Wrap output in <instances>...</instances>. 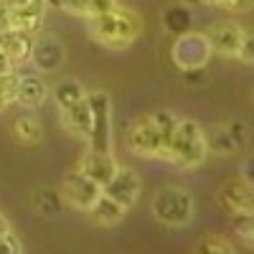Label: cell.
Segmentation results:
<instances>
[{"label":"cell","instance_id":"obj_36","mask_svg":"<svg viewBox=\"0 0 254 254\" xmlns=\"http://www.w3.org/2000/svg\"><path fill=\"white\" fill-rule=\"evenodd\" d=\"M5 231H10V224L5 221V216H3V214H0V237H3Z\"/></svg>","mask_w":254,"mask_h":254},{"label":"cell","instance_id":"obj_18","mask_svg":"<svg viewBox=\"0 0 254 254\" xmlns=\"http://www.w3.org/2000/svg\"><path fill=\"white\" fill-rule=\"evenodd\" d=\"M13 135L23 145H36V142H41V137H44V130H41V122L33 115H20L13 122Z\"/></svg>","mask_w":254,"mask_h":254},{"label":"cell","instance_id":"obj_32","mask_svg":"<svg viewBox=\"0 0 254 254\" xmlns=\"http://www.w3.org/2000/svg\"><path fill=\"white\" fill-rule=\"evenodd\" d=\"M219 5L226 8V10H231V13H244V10L254 8V0H221Z\"/></svg>","mask_w":254,"mask_h":254},{"label":"cell","instance_id":"obj_23","mask_svg":"<svg viewBox=\"0 0 254 254\" xmlns=\"http://www.w3.org/2000/svg\"><path fill=\"white\" fill-rule=\"evenodd\" d=\"M193 254H237V252L229 244V239L219 234H208L193 247Z\"/></svg>","mask_w":254,"mask_h":254},{"label":"cell","instance_id":"obj_3","mask_svg":"<svg viewBox=\"0 0 254 254\" xmlns=\"http://www.w3.org/2000/svg\"><path fill=\"white\" fill-rule=\"evenodd\" d=\"M193 196L190 190H186L183 186H163L158 188V193L153 198V216L171 229H181L188 226L193 219Z\"/></svg>","mask_w":254,"mask_h":254},{"label":"cell","instance_id":"obj_31","mask_svg":"<svg viewBox=\"0 0 254 254\" xmlns=\"http://www.w3.org/2000/svg\"><path fill=\"white\" fill-rule=\"evenodd\" d=\"M183 79H186V84H190V87H201V84H206V66H201V69H186Z\"/></svg>","mask_w":254,"mask_h":254},{"label":"cell","instance_id":"obj_16","mask_svg":"<svg viewBox=\"0 0 254 254\" xmlns=\"http://www.w3.org/2000/svg\"><path fill=\"white\" fill-rule=\"evenodd\" d=\"M89 214V219L94 221V224H99V226H112V224H117V221H122L125 219V214H127V208H122L115 198H110L107 193H102L97 201H94V206L87 211Z\"/></svg>","mask_w":254,"mask_h":254},{"label":"cell","instance_id":"obj_33","mask_svg":"<svg viewBox=\"0 0 254 254\" xmlns=\"http://www.w3.org/2000/svg\"><path fill=\"white\" fill-rule=\"evenodd\" d=\"M10 71H15V64H13L3 51H0V76H3V74H10Z\"/></svg>","mask_w":254,"mask_h":254},{"label":"cell","instance_id":"obj_22","mask_svg":"<svg viewBox=\"0 0 254 254\" xmlns=\"http://www.w3.org/2000/svg\"><path fill=\"white\" fill-rule=\"evenodd\" d=\"M84 97H87V89H84L76 79H64V81H59L56 87H54V99L59 104V110L71 107L74 102H79Z\"/></svg>","mask_w":254,"mask_h":254},{"label":"cell","instance_id":"obj_39","mask_svg":"<svg viewBox=\"0 0 254 254\" xmlns=\"http://www.w3.org/2000/svg\"><path fill=\"white\" fill-rule=\"evenodd\" d=\"M46 5H56V8H61V0H46Z\"/></svg>","mask_w":254,"mask_h":254},{"label":"cell","instance_id":"obj_27","mask_svg":"<svg viewBox=\"0 0 254 254\" xmlns=\"http://www.w3.org/2000/svg\"><path fill=\"white\" fill-rule=\"evenodd\" d=\"M226 130H229V135H231V140H234L237 147H244L249 142V130L244 127V122H229Z\"/></svg>","mask_w":254,"mask_h":254},{"label":"cell","instance_id":"obj_20","mask_svg":"<svg viewBox=\"0 0 254 254\" xmlns=\"http://www.w3.org/2000/svg\"><path fill=\"white\" fill-rule=\"evenodd\" d=\"M33 206H36L38 214L54 219V216L61 214V208H64V196L59 193V190H54V188H38L33 193Z\"/></svg>","mask_w":254,"mask_h":254},{"label":"cell","instance_id":"obj_11","mask_svg":"<svg viewBox=\"0 0 254 254\" xmlns=\"http://www.w3.org/2000/svg\"><path fill=\"white\" fill-rule=\"evenodd\" d=\"M206 38L211 44V51L224 59H237L239 44H242V26L239 23H216L206 31Z\"/></svg>","mask_w":254,"mask_h":254},{"label":"cell","instance_id":"obj_37","mask_svg":"<svg viewBox=\"0 0 254 254\" xmlns=\"http://www.w3.org/2000/svg\"><path fill=\"white\" fill-rule=\"evenodd\" d=\"M181 3H183V5H188V8H190V5H201V0H181Z\"/></svg>","mask_w":254,"mask_h":254},{"label":"cell","instance_id":"obj_9","mask_svg":"<svg viewBox=\"0 0 254 254\" xmlns=\"http://www.w3.org/2000/svg\"><path fill=\"white\" fill-rule=\"evenodd\" d=\"M102 193H107L110 198H115L122 208L130 211L137 198H140V178L135 171H130V168H117V173L112 176V181L102 188Z\"/></svg>","mask_w":254,"mask_h":254},{"label":"cell","instance_id":"obj_19","mask_svg":"<svg viewBox=\"0 0 254 254\" xmlns=\"http://www.w3.org/2000/svg\"><path fill=\"white\" fill-rule=\"evenodd\" d=\"M163 23L165 28L171 31L173 36H181V33H188L190 26H193V15H190V8L188 5H173L163 13Z\"/></svg>","mask_w":254,"mask_h":254},{"label":"cell","instance_id":"obj_24","mask_svg":"<svg viewBox=\"0 0 254 254\" xmlns=\"http://www.w3.org/2000/svg\"><path fill=\"white\" fill-rule=\"evenodd\" d=\"M231 224H234V231L239 234V239L254 249V211H249V214H237L231 216Z\"/></svg>","mask_w":254,"mask_h":254},{"label":"cell","instance_id":"obj_40","mask_svg":"<svg viewBox=\"0 0 254 254\" xmlns=\"http://www.w3.org/2000/svg\"><path fill=\"white\" fill-rule=\"evenodd\" d=\"M252 97H254V92H252Z\"/></svg>","mask_w":254,"mask_h":254},{"label":"cell","instance_id":"obj_4","mask_svg":"<svg viewBox=\"0 0 254 254\" xmlns=\"http://www.w3.org/2000/svg\"><path fill=\"white\" fill-rule=\"evenodd\" d=\"M87 102L92 110V132H89V150L112 153V102L110 94L94 89L87 92Z\"/></svg>","mask_w":254,"mask_h":254},{"label":"cell","instance_id":"obj_30","mask_svg":"<svg viewBox=\"0 0 254 254\" xmlns=\"http://www.w3.org/2000/svg\"><path fill=\"white\" fill-rule=\"evenodd\" d=\"M115 8H117V0H89V15H102V13H110Z\"/></svg>","mask_w":254,"mask_h":254},{"label":"cell","instance_id":"obj_6","mask_svg":"<svg viewBox=\"0 0 254 254\" xmlns=\"http://www.w3.org/2000/svg\"><path fill=\"white\" fill-rule=\"evenodd\" d=\"M211 44L206 33H198V31H188V33H181L173 44V61L181 71L186 69H201L208 64L211 59Z\"/></svg>","mask_w":254,"mask_h":254},{"label":"cell","instance_id":"obj_38","mask_svg":"<svg viewBox=\"0 0 254 254\" xmlns=\"http://www.w3.org/2000/svg\"><path fill=\"white\" fill-rule=\"evenodd\" d=\"M221 0H201V5H219Z\"/></svg>","mask_w":254,"mask_h":254},{"label":"cell","instance_id":"obj_8","mask_svg":"<svg viewBox=\"0 0 254 254\" xmlns=\"http://www.w3.org/2000/svg\"><path fill=\"white\" fill-rule=\"evenodd\" d=\"M216 201L231 216L249 214V211H254V186H249L244 178H231L219 188Z\"/></svg>","mask_w":254,"mask_h":254},{"label":"cell","instance_id":"obj_7","mask_svg":"<svg viewBox=\"0 0 254 254\" xmlns=\"http://www.w3.org/2000/svg\"><path fill=\"white\" fill-rule=\"evenodd\" d=\"M127 145L130 150L140 158H160L163 160V145H160V132L150 115H142L132 122L130 132H127Z\"/></svg>","mask_w":254,"mask_h":254},{"label":"cell","instance_id":"obj_28","mask_svg":"<svg viewBox=\"0 0 254 254\" xmlns=\"http://www.w3.org/2000/svg\"><path fill=\"white\" fill-rule=\"evenodd\" d=\"M0 254H23V247H20V242L13 231H5L0 237Z\"/></svg>","mask_w":254,"mask_h":254},{"label":"cell","instance_id":"obj_1","mask_svg":"<svg viewBox=\"0 0 254 254\" xmlns=\"http://www.w3.org/2000/svg\"><path fill=\"white\" fill-rule=\"evenodd\" d=\"M87 31L97 44L107 49H127L135 44V38L142 31V18L130 10V8H115L102 15H89L87 18Z\"/></svg>","mask_w":254,"mask_h":254},{"label":"cell","instance_id":"obj_21","mask_svg":"<svg viewBox=\"0 0 254 254\" xmlns=\"http://www.w3.org/2000/svg\"><path fill=\"white\" fill-rule=\"evenodd\" d=\"M206 137V147H208V153H216V155H229V153H237L239 147L234 145V140H231L229 130H226V125H214L208 130Z\"/></svg>","mask_w":254,"mask_h":254},{"label":"cell","instance_id":"obj_14","mask_svg":"<svg viewBox=\"0 0 254 254\" xmlns=\"http://www.w3.org/2000/svg\"><path fill=\"white\" fill-rule=\"evenodd\" d=\"M61 122L64 127L79 140H89V132H92V110H89V102L87 97L74 102L71 107H64L61 110Z\"/></svg>","mask_w":254,"mask_h":254},{"label":"cell","instance_id":"obj_13","mask_svg":"<svg viewBox=\"0 0 254 254\" xmlns=\"http://www.w3.org/2000/svg\"><path fill=\"white\" fill-rule=\"evenodd\" d=\"M120 163L115 160L112 153H97V150H87L79 163V171L87 173L94 183H99L102 188L112 181V176L117 173Z\"/></svg>","mask_w":254,"mask_h":254},{"label":"cell","instance_id":"obj_15","mask_svg":"<svg viewBox=\"0 0 254 254\" xmlns=\"http://www.w3.org/2000/svg\"><path fill=\"white\" fill-rule=\"evenodd\" d=\"M49 97L46 81L38 74H18V89H15V102H20L23 107H38Z\"/></svg>","mask_w":254,"mask_h":254},{"label":"cell","instance_id":"obj_34","mask_svg":"<svg viewBox=\"0 0 254 254\" xmlns=\"http://www.w3.org/2000/svg\"><path fill=\"white\" fill-rule=\"evenodd\" d=\"M242 178H244L249 186H254V155L244 163V176H242Z\"/></svg>","mask_w":254,"mask_h":254},{"label":"cell","instance_id":"obj_35","mask_svg":"<svg viewBox=\"0 0 254 254\" xmlns=\"http://www.w3.org/2000/svg\"><path fill=\"white\" fill-rule=\"evenodd\" d=\"M26 3V0H0V5H3V8H18V5H23Z\"/></svg>","mask_w":254,"mask_h":254},{"label":"cell","instance_id":"obj_10","mask_svg":"<svg viewBox=\"0 0 254 254\" xmlns=\"http://www.w3.org/2000/svg\"><path fill=\"white\" fill-rule=\"evenodd\" d=\"M64 59H66V49L54 33H41L33 36V49H31V61L36 64L38 71H54L59 69Z\"/></svg>","mask_w":254,"mask_h":254},{"label":"cell","instance_id":"obj_5","mask_svg":"<svg viewBox=\"0 0 254 254\" xmlns=\"http://www.w3.org/2000/svg\"><path fill=\"white\" fill-rule=\"evenodd\" d=\"M61 196H64V203H69L71 208L87 214V211L94 206V201L102 196V186L94 183L87 173H81L79 168H74V171H69L66 176H64Z\"/></svg>","mask_w":254,"mask_h":254},{"label":"cell","instance_id":"obj_26","mask_svg":"<svg viewBox=\"0 0 254 254\" xmlns=\"http://www.w3.org/2000/svg\"><path fill=\"white\" fill-rule=\"evenodd\" d=\"M237 59L244 64H254V28H242V44Z\"/></svg>","mask_w":254,"mask_h":254},{"label":"cell","instance_id":"obj_2","mask_svg":"<svg viewBox=\"0 0 254 254\" xmlns=\"http://www.w3.org/2000/svg\"><path fill=\"white\" fill-rule=\"evenodd\" d=\"M206 155H208V147H206L201 125L196 120H181L171 142V150H168V163L183 168V171H193L206 160Z\"/></svg>","mask_w":254,"mask_h":254},{"label":"cell","instance_id":"obj_29","mask_svg":"<svg viewBox=\"0 0 254 254\" xmlns=\"http://www.w3.org/2000/svg\"><path fill=\"white\" fill-rule=\"evenodd\" d=\"M61 10L79 15V18H87L89 15V0H61Z\"/></svg>","mask_w":254,"mask_h":254},{"label":"cell","instance_id":"obj_25","mask_svg":"<svg viewBox=\"0 0 254 254\" xmlns=\"http://www.w3.org/2000/svg\"><path fill=\"white\" fill-rule=\"evenodd\" d=\"M15 89H18V74H3L0 76V112L15 102Z\"/></svg>","mask_w":254,"mask_h":254},{"label":"cell","instance_id":"obj_12","mask_svg":"<svg viewBox=\"0 0 254 254\" xmlns=\"http://www.w3.org/2000/svg\"><path fill=\"white\" fill-rule=\"evenodd\" d=\"M44 15H46V0H26L23 5L8 10V26L36 36L41 31V23H44Z\"/></svg>","mask_w":254,"mask_h":254},{"label":"cell","instance_id":"obj_17","mask_svg":"<svg viewBox=\"0 0 254 254\" xmlns=\"http://www.w3.org/2000/svg\"><path fill=\"white\" fill-rule=\"evenodd\" d=\"M150 120L155 122L158 132H160V145H163V160H168V150H171V142H173V135L178 130V117L168 110H155L150 112Z\"/></svg>","mask_w":254,"mask_h":254}]
</instances>
